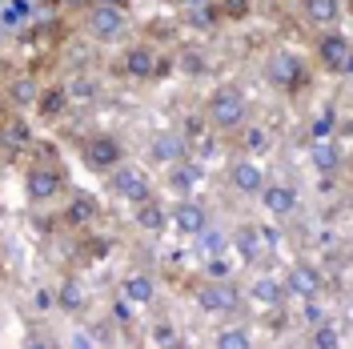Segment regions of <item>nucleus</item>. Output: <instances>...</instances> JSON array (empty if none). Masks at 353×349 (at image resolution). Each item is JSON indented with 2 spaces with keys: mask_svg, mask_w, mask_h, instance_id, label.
Returning a JSON list of instances; mask_svg holds the SVG:
<instances>
[{
  "mask_svg": "<svg viewBox=\"0 0 353 349\" xmlns=\"http://www.w3.org/2000/svg\"><path fill=\"white\" fill-rule=\"evenodd\" d=\"M112 72H117L121 81H129V85L149 88V85L165 81V77L173 72V57H169V52H161V44L149 41V37H132V41L125 37L121 48H117Z\"/></svg>",
  "mask_w": 353,
  "mask_h": 349,
  "instance_id": "f257e3e1",
  "label": "nucleus"
},
{
  "mask_svg": "<svg viewBox=\"0 0 353 349\" xmlns=\"http://www.w3.org/2000/svg\"><path fill=\"white\" fill-rule=\"evenodd\" d=\"M261 77L265 85L273 88L277 97H285V101H305L309 92L317 88V68L309 65L301 52H293V48H269V57L261 61Z\"/></svg>",
  "mask_w": 353,
  "mask_h": 349,
  "instance_id": "f03ea898",
  "label": "nucleus"
},
{
  "mask_svg": "<svg viewBox=\"0 0 353 349\" xmlns=\"http://www.w3.org/2000/svg\"><path fill=\"white\" fill-rule=\"evenodd\" d=\"M24 165V197L28 205H57L68 189V169L61 165V157L41 149V141L28 149V157L21 161Z\"/></svg>",
  "mask_w": 353,
  "mask_h": 349,
  "instance_id": "7ed1b4c3",
  "label": "nucleus"
},
{
  "mask_svg": "<svg viewBox=\"0 0 353 349\" xmlns=\"http://www.w3.org/2000/svg\"><path fill=\"white\" fill-rule=\"evenodd\" d=\"M201 117H205V125L217 132L221 141L229 137V132H237L253 117V105H249V92H245L237 81H221L205 92V101H201Z\"/></svg>",
  "mask_w": 353,
  "mask_h": 349,
  "instance_id": "20e7f679",
  "label": "nucleus"
},
{
  "mask_svg": "<svg viewBox=\"0 0 353 349\" xmlns=\"http://www.w3.org/2000/svg\"><path fill=\"white\" fill-rule=\"evenodd\" d=\"M189 301L201 317H213V321H229V317H241V281L229 277V281H217V277H197L189 285Z\"/></svg>",
  "mask_w": 353,
  "mask_h": 349,
  "instance_id": "39448f33",
  "label": "nucleus"
},
{
  "mask_svg": "<svg viewBox=\"0 0 353 349\" xmlns=\"http://www.w3.org/2000/svg\"><path fill=\"white\" fill-rule=\"evenodd\" d=\"M309 65L317 68V77H330V81H345L353 65V44L350 32L337 24V28H321L313 32L309 41Z\"/></svg>",
  "mask_w": 353,
  "mask_h": 349,
  "instance_id": "423d86ee",
  "label": "nucleus"
},
{
  "mask_svg": "<svg viewBox=\"0 0 353 349\" xmlns=\"http://www.w3.org/2000/svg\"><path fill=\"white\" fill-rule=\"evenodd\" d=\"M77 157H81V165H85L88 173L105 177L112 165H121L129 157V145L109 129H92V132H81L77 137Z\"/></svg>",
  "mask_w": 353,
  "mask_h": 349,
  "instance_id": "0eeeda50",
  "label": "nucleus"
},
{
  "mask_svg": "<svg viewBox=\"0 0 353 349\" xmlns=\"http://www.w3.org/2000/svg\"><path fill=\"white\" fill-rule=\"evenodd\" d=\"M105 193L129 209V205H137V201H145V197L161 193V189H157L153 173H149L145 165H137V161H129V157H125L121 165H112L109 173H105Z\"/></svg>",
  "mask_w": 353,
  "mask_h": 349,
  "instance_id": "6e6552de",
  "label": "nucleus"
},
{
  "mask_svg": "<svg viewBox=\"0 0 353 349\" xmlns=\"http://www.w3.org/2000/svg\"><path fill=\"white\" fill-rule=\"evenodd\" d=\"M132 17L129 8H105V4H85L81 12V32L92 44H121L129 37Z\"/></svg>",
  "mask_w": 353,
  "mask_h": 349,
  "instance_id": "1a4fd4ad",
  "label": "nucleus"
},
{
  "mask_svg": "<svg viewBox=\"0 0 353 349\" xmlns=\"http://www.w3.org/2000/svg\"><path fill=\"white\" fill-rule=\"evenodd\" d=\"M281 285H285L289 301H309V297H330V273L321 269V261H309V257H297V261L285 265V273H277Z\"/></svg>",
  "mask_w": 353,
  "mask_h": 349,
  "instance_id": "9d476101",
  "label": "nucleus"
},
{
  "mask_svg": "<svg viewBox=\"0 0 353 349\" xmlns=\"http://www.w3.org/2000/svg\"><path fill=\"white\" fill-rule=\"evenodd\" d=\"M257 201H261V213L273 225H293L301 217V189L293 181H285V177H265Z\"/></svg>",
  "mask_w": 353,
  "mask_h": 349,
  "instance_id": "9b49d317",
  "label": "nucleus"
},
{
  "mask_svg": "<svg viewBox=\"0 0 353 349\" xmlns=\"http://www.w3.org/2000/svg\"><path fill=\"white\" fill-rule=\"evenodd\" d=\"M32 145H37V137H32L28 117L21 109L0 105V165H21Z\"/></svg>",
  "mask_w": 353,
  "mask_h": 349,
  "instance_id": "f8f14e48",
  "label": "nucleus"
},
{
  "mask_svg": "<svg viewBox=\"0 0 353 349\" xmlns=\"http://www.w3.org/2000/svg\"><path fill=\"white\" fill-rule=\"evenodd\" d=\"M57 205H61L57 209V221H61V229H68V233H85L92 225H101V201H97V193H88V189H72L68 185L65 197Z\"/></svg>",
  "mask_w": 353,
  "mask_h": 349,
  "instance_id": "ddd939ff",
  "label": "nucleus"
},
{
  "mask_svg": "<svg viewBox=\"0 0 353 349\" xmlns=\"http://www.w3.org/2000/svg\"><path fill=\"white\" fill-rule=\"evenodd\" d=\"M241 301L249 309H257V313H265V317H273V313H285L289 309V297H285V285H281V277L277 273H253L249 281L241 285Z\"/></svg>",
  "mask_w": 353,
  "mask_h": 349,
  "instance_id": "4468645a",
  "label": "nucleus"
},
{
  "mask_svg": "<svg viewBox=\"0 0 353 349\" xmlns=\"http://www.w3.org/2000/svg\"><path fill=\"white\" fill-rule=\"evenodd\" d=\"M265 165L257 161V157H229L225 161V173H221V181H225V189L233 197H241V201H257V193H261L265 185Z\"/></svg>",
  "mask_w": 353,
  "mask_h": 349,
  "instance_id": "2eb2a0df",
  "label": "nucleus"
},
{
  "mask_svg": "<svg viewBox=\"0 0 353 349\" xmlns=\"http://www.w3.org/2000/svg\"><path fill=\"white\" fill-rule=\"evenodd\" d=\"M213 225V213H209V201H201L197 193L189 197H169V229L181 233V237H197Z\"/></svg>",
  "mask_w": 353,
  "mask_h": 349,
  "instance_id": "dca6fc26",
  "label": "nucleus"
},
{
  "mask_svg": "<svg viewBox=\"0 0 353 349\" xmlns=\"http://www.w3.org/2000/svg\"><path fill=\"white\" fill-rule=\"evenodd\" d=\"M68 112H72V97H68L65 81H41L37 101H32V117H37V125L57 129V125H65L68 121Z\"/></svg>",
  "mask_w": 353,
  "mask_h": 349,
  "instance_id": "f3484780",
  "label": "nucleus"
},
{
  "mask_svg": "<svg viewBox=\"0 0 353 349\" xmlns=\"http://www.w3.org/2000/svg\"><path fill=\"white\" fill-rule=\"evenodd\" d=\"M225 141H229V153H237V157H257V161H265V157L277 149V132L269 129L265 121H253V117H249V121H245L237 132H229Z\"/></svg>",
  "mask_w": 353,
  "mask_h": 349,
  "instance_id": "a211bd4d",
  "label": "nucleus"
},
{
  "mask_svg": "<svg viewBox=\"0 0 353 349\" xmlns=\"http://www.w3.org/2000/svg\"><path fill=\"white\" fill-rule=\"evenodd\" d=\"M117 293L132 309H153L161 301V277H157L153 269H125L117 277Z\"/></svg>",
  "mask_w": 353,
  "mask_h": 349,
  "instance_id": "6ab92c4d",
  "label": "nucleus"
},
{
  "mask_svg": "<svg viewBox=\"0 0 353 349\" xmlns=\"http://www.w3.org/2000/svg\"><path fill=\"white\" fill-rule=\"evenodd\" d=\"M229 245H233V253L245 269H261L269 261V241H265L257 221H237L233 233H229Z\"/></svg>",
  "mask_w": 353,
  "mask_h": 349,
  "instance_id": "aec40b11",
  "label": "nucleus"
},
{
  "mask_svg": "<svg viewBox=\"0 0 353 349\" xmlns=\"http://www.w3.org/2000/svg\"><path fill=\"white\" fill-rule=\"evenodd\" d=\"M129 221L141 237H165L169 233V201H165V193H153L145 201H137V205H129Z\"/></svg>",
  "mask_w": 353,
  "mask_h": 349,
  "instance_id": "412c9836",
  "label": "nucleus"
},
{
  "mask_svg": "<svg viewBox=\"0 0 353 349\" xmlns=\"http://www.w3.org/2000/svg\"><path fill=\"white\" fill-rule=\"evenodd\" d=\"M345 12H350L345 0H297V21L305 24L309 32L345 24Z\"/></svg>",
  "mask_w": 353,
  "mask_h": 349,
  "instance_id": "4be33fe9",
  "label": "nucleus"
},
{
  "mask_svg": "<svg viewBox=\"0 0 353 349\" xmlns=\"http://www.w3.org/2000/svg\"><path fill=\"white\" fill-rule=\"evenodd\" d=\"M72 265L77 269H92V265H101L109 257L112 249H117V237L112 233H97V225L85 229V233H72Z\"/></svg>",
  "mask_w": 353,
  "mask_h": 349,
  "instance_id": "5701e85b",
  "label": "nucleus"
},
{
  "mask_svg": "<svg viewBox=\"0 0 353 349\" xmlns=\"http://www.w3.org/2000/svg\"><path fill=\"white\" fill-rule=\"evenodd\" d=\"M201 181H205V165H201V157H193V153H185L181 161L165 165V193H169V197L197 193Z\"/></svg>",
  "mask_w": 353,
  "mask_h": 349,
  "instance_id": "b1692460",
  "label": "nucleus"
},
{
  "mask_svg": "<svg viewBox=\"0 0 353 349\" xmlns=\"http://www.w3.org/2000/svg\"><path fill=\"white\" fill-rule=\"evenodd\" d=\"M309 165L317 169V177H341L345 173V141L313 137L309 141Z\"/></svg>",
  "mask_w": 353,
  "mask_h": 349,
  "instance_id": "393cba45",
  "label": "nucleus"
},
{
  "mask_svg": "<svg viewBox=\"0 0 353 349\" xmlns=\"http://www.w3.org/2000/svg\"><path fill=\"white\" fill-rule=\"evenodd\" d=\"M52 297H57V309H65L68 317H77V321H85L92 313V293H88V285L77 273H65L61 285L52 289Z\"/></svg>",
  "mask_w": 353,
  "mask_h": 349,
  "instance_id": "a878e982",
  "label": "nucleus"
},
{
  "mask_svg": "<svg viewBox=\"0 0 353 349\" xmlns=\"http://www.w3.org/2000/svg\"><path fill=\"white\" fill-rule=\"evenodd\" d=\"M37 88H41V77H37L32 68H17V72L4 81V105H8V109L28 112L32 109V101H37Z\"/></svg>",
  "mask_w": 353,
  "mask_h": 349,
  "instance_id": "bb28decb",
  "label": "nucleus"
},
{
  "mask_svg": "<svg viewBox=\"0 0 353 349\" xmlns=\"http://www.w3.org/2000/svg\"><path fill=\"white\" fill-rule=\"evenodd\" d=\"M209 346H213V349H253V346H257V326L229 317V321L209 337Z\"/></svg>",
  "mask_w": 353,
  "mask_h": 349,
  "instance_id": "cd10ccee",
  "label": "nucleus"
},
{
  "mask_svg": "<svg viewBox=\"0 0 353 349\" xmlns=\"http://www.w3.org/2000/svg\"><path fill=\"white\" fill-rule=\"evenodd\" d=\"M301 346H309V349H341L345 346V326L333 321V317H325V321H317V326L301 329Z\"/></svg>",
  "mask_w": 353,
  "mask_h": 349,
  "instance_id": "c85d7f7f",
  "label": "nucleus"
},
{
  "mask_svg": "<svg viewBox=\"0 0 353 349\" xmlns=\"http://www.w3.org/2000/svg\"><path fill=\"white\" fill-rule=\"evenodd\" d=\"M185 153H189V145H185V137L176 129L157 132L153 141H149V161H153V165H173V161H181Z\"/></svg>",
  "mask_w": 353,
  "mask_h": 349,
  "instance_id": "c756f323",
  "label": "nucleus"
},
{
  "mask_svg": "<svg viewBox=\"0 0 353 349\" xmlns=\"http://www.w3.org/2000/svg\"><path fill=\"white\" fill-rule=\"evenodd\" d=\"M145 346H157V349H173V346H185V333L176 321L169 317H157L153 326L145 329Z\"/></svg>",
  "mask_w": 353,
  "mask_h": 349,
  "instance_id": "7c9ffc66",
  "label": "nucleus"
},
{
  "mask_svg": "<svg viewBox=\"0 0 353 349\" xmlns=\"http://www.w3.org/2000/svg\"><path fill=\"white\" fill-rule=\"evenodd\" d=\"M213 8H217V17L225 24H241L253 17V8H257V0H209Z\"/></svg>",
  "mask_w": 353,
  "mask_h": 349,
  "instance_id": "2f4dec72",
  "label": "nucleus"
},
{
  "mask_svg": "<svg viewBox=\"0 0 353 349\" xmlns=\"http://www.w3.org/2000/svg\"><path fill=\"white\" fill-rule=\"evenodd\" d=\"M201 277H217V281H229V277H237V265L229 261V249H221V253H209V257L201 261Z\"/></svg>",
  "mask_w": 353,
  "mask_h": 349,
  "instance_id": "473e14b6",
  "label": "nucleus"
},
{
  "mask_svg": "<svg viewBox=\"0 0 353 349\" xmlns=\"http://www.w3.org/2000/svg\"><path fill=\"white\" fill-rule=\"evenodd\" d=\"M337 112H341V109H333V105L317 109V117L309 121V141H313V137H333V132L341 129V121H345V117H337Z\"/></svg>",
  "mask_w": 353,
  "mask_h": 349,
  "instance_id": "72a5a7b5",
  "label": "nucleus"
},
{
  "mask_svg": "<svg viewBox=\"0 0 353 349\" xmlns=\"http://www.w3.org/2000/svg\"><path fill=\"white\" fill-rule=\"evenodd\" d=\"M52 309H57L52 289H37V293H32V313H52Z\"/></svg>",
  "mask_w": 353,
  "mask_h": 349,
  "instance_id": "f704fd0d",
  "label": "nucleus"
},
{
  "mask_svg": "<svg viewBox=\"0 0 353 349\" xmlns=\"http://www.w3.org/2000/svg\"><path fill=\"white\" fill-rule=\"evenodd\" d=\"M85 4H105V8H129L132 0H85Z\"/></svg>",
  "mask_w": 353,
  "mask_h": 349,
  "instance_id": "c9c22d12",
  "label": "nucleus"
},
{
  "mask_svg": "<svg viewBox=\"0 0 353 349\" xmlns=\"http://www.w3.org/2000/svg\"><path fill=\"white\" fill-rule=\"evenodd\" d=\"M0 225H4V205H0Z\"/></svg>",
  "mask_w": 353,
  "mask_h": 349,
  "instance_id": "e433bc0d",
  "label": "nucleus"
}]
</instances>
